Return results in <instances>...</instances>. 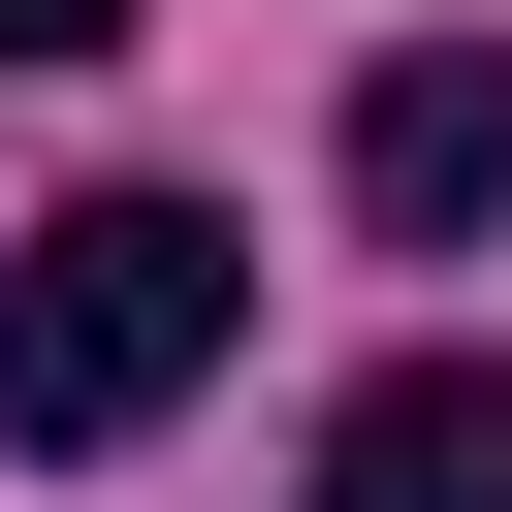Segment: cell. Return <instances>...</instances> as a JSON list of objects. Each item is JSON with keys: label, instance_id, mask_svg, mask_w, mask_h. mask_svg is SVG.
I'll list each match as a JSON object with an SVG mask.
<instances>
[{"label": "cell", "instance_id": "obj_2", "mask_svg": "<svg viewBox=\"0 0 512 512\" xmlns=\"http://www.w3.org/2000/svg\"><path fill=\"white\" fill-rule=\"evenodd\" d=\"M352 224H384V256H480V224H512V64H480V32H416V64L352 96Z\"/></svg>", "mask_w": 512, "mask_h": 512}, {"label": "cell", "instance_id": "obj_1", "mask_svg": "<svg viewBox=\"0 0 512 512\" xmlns=\"http://www.w3.org/2000/svg\"><path fill=\"white\" fill-rule=\"evenodd\" d=\"M224 320H256V224H224V192H64V224H0V448H160V416L224 384Z\"/></svg>", "mask_w": 512, "mask_h": 512}, {"label": "cell", "instance_id": "obj_4", "mask_svg": "<svg viewBox=\"0 0 512 512\" xmlns=\"http://www.w3.org/2000/svg\"><path fill=\"white\" fill-rule=\"evenodd\" d=\"M96 32H128V0H0V64H96Z\"/></svg>", "mask_w": 512, "mask_h": 512}, {"label": "cell", "instance_id": "obj_3", "mask_svg": "<svg viewBox=\"0 0 512 512\" xmlns=\"http://www.w3.org/2000/svg\"><path fill=\"white\" fill-rule=\"evenodd\" d=\"M320 512H512V352H384L320 416Z\"/></svg>", "mask_w": 512, "mask_h": 512}]
</instances>
